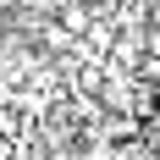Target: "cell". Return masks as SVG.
I'll use <instances>...</instances> for the list:
<instances>
[{
  "label": "cell",
  "mask_w": 160,
  "mask_h": 160,
  "mask_svg": "<svg viewBox=\"0 0 160 160\" xmlns=\"http://www.w3.org/2000/svg\"><path fill=\"white\" fill-rule=\"evenodd\" d=\"M111 61L127 66V72H138V66L149 61V28H122V39H116V50H111Z\"/></svg>",
  "instance_id": "obj_1"
},
{
  "label": "cell",
  "mask_w": 160,
  "mask_h": 160,
  "mask_svg": "<svg viewBox=\"0 0 160 160\" xmlns=\"http://www.w3.org/2000/svg\"><path fill=\"white\" fill-rule=\"evenodd\" d=\"M28 0H0V17H11V11H22Z\"/></svg>",
  "instance_id": "obj_2"
},
{
  "label": "cell",
  "mask_w": 160,
  "mask_h": 160,
  "mask_svg": "<svg viewBox=\"0 0 160 160\" xmlns=\"http://www.w3.org/2000/svg\"><path fill=\"white\" fill-rule=\"evenodd\" d=\"M116 6H122V0H116Z\"/></svg>",
  "instance_id": "obj_4"
},
{
  "label": "cell",
  "mask_w": 160,
  "mask_h": 160,
  "mask_svg": "<svg viewBox=\"0 0 160 160\" xmlns=\"http://www.w3.org/2000/svg\"><path fill=\"white\" fill-rule=\"evenodd\" d=\"M149 17H155V22H160V0H155V6H149ZM155 22H149V28H155Z\"/></svg>",
  "instance_id": "obj_3"
}]
</instances>
